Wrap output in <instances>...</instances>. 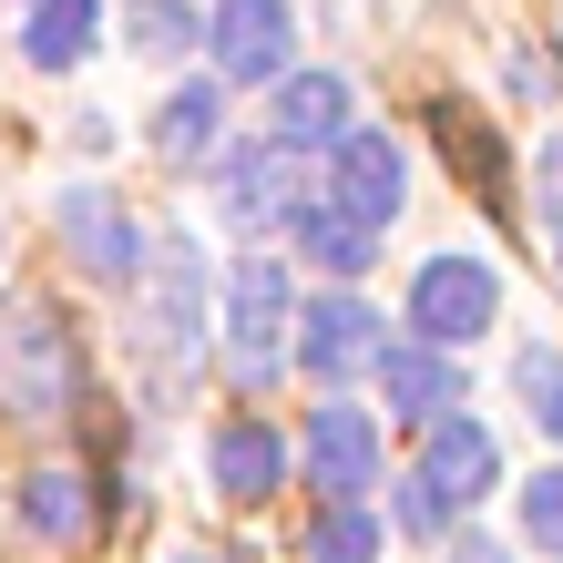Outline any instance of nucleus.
<instances>
[{
  "label": "nucleus",
  "instance_id": "nucleus-9",
  "mask_svg": "<svg viewBox=\"0 0 563 563\" xmlns=\"http://www.w3.org/2000/svg\"><path fill=\"white\" fill-rule=\"evenodd\" d=\"M62 246H73V267L113 277V287L144 267V236H134V216H123L113 185H62Z\"/></svg>",
  "mask_w": 563,
  "mask_h": 563
},
{
  "label": "nucleus",
  "instance_id": "nucleus-22",
  "mask_svg": "<svg viewBox=\"0 0 563 563\" xmlns=\"http://www.w3.org/2000/svg\"><path fill=\"white\" fill-rule=\"evenodd\" d=\"M512 389H522V410L563 441V349H522L512 358Z\"/></svg>",
  "mask_w": 563,
  "mask_h": 563
},
{
  "label": "nucleus",
  "instance_id": "nucleus-15",
  "mask_svg": "<svg viewBox=\"0 0 563 563\" xmlns=\"http://www.w3.org/2000/svg\"><path fill=\"white\" fill-rule=\"evenodd\" d=\"M379 389H389V420H451V358L441 349H379Z\"/></svg>",
  "mask_w": 563,
  "mask_h": 563
},
{
  "label": "nucleus",
  "instance_id": "nucleus-1",
  "mask_svg": "<svg viewBox=\"0 0 563 563\" xmlns=\"http://www.w3.org/2000/svg\"><path fill=\"white\" fill-rule=\"evenodd\" d=\"M206 349H216V339H206V267H195V246H185V236H164V246H154V267H144L134 358H154V389L175 400Z\"/></svg>",
  "mask_w": 563,
  "mask_h": 563
},
{
  "label": "nucleus",
  "instance_id": "nucleus-2",
  "mask_svg": "<svg viewBox=\"0 0 563 563\" xmlns=\"http://www.w3.org/2000/svg\"><path fill=\"white\" fill-rule=\"evenodd\" d=\"M492 482H503V441L482 420H430L420 472L400 482V533H451V512H472Z\"/></svg>",
  "mask_w": 563,
  "mask_h": 563
},
{
  "label": "nucleus",
  "instance_id": "nucleus-6",
  "mask_svg": "<svg viewBox=\"0 0 563 563\" xmlns=\"http://www.w3.org/2000/svg\"><path fill=\"white\" fill-rule=\"evenodd\" d=\"M287 349L308 358V379H358V369H379V349H389V328L369 297H308V308L287 318Z\"/></svg>",
  "mask_w": 563,
  "mask_h": 563
},
{
  "label": "nucleus",
  "instance_id": "nucleus-16",
  "mask_svg": "<svg viewBox=\"0 0 563 563\" xmlns=\"http://www.w3.org/2000/svg\"><path fill=\"white\" fill-rule=\"evenodd\" d=\"M287 225H297V246H308V267H328V277H358V267H369V225H349L328 195H297Z\"/></svg>",
  "mask_w": 563,
  "mask_h": 563
},
{
  "label": "nucleus",
  "instance_id": "nucleus-12",
  "mask_svg": "<svg viewBox=\"0 0 563 563\" xmlns=\"http://www.w3.org/2000/svg\"><path fill=\"white\" fill-rule=\"evenodd\" d=\"M287 185H297V154H287V144H236V154H225V185H216V195H225V216H236V225H267V216L297 206Z\"/></svg>",
  "mask_w": 563,
  "mask_h": 563
},
{
  "label": "nucleus",
  "instance_id": "nucleus-19",
  "mask_svg": "<svg viewBox=\"0 0 563 563\" xmlns=\"http://www.w3.org/2000/svg\"><path fill=\"white\" fill-rule=\"evenodd\" d=\"M430 134L451 144V164H461V175H472L482 195H503V144H492V134H482V123L461 113V103H430Z\"/></svg>",
  "mask_w": 563,
  "mask_h": 563
},
{
  "label": "nucleus",
  "instance_id": "nucleus-4",
  "mask_svg": "<svg viewBox=\"0 0 563 563\" xmlns=\"http://www.w3.org/2000/svg\"><path fill=\"white\" fill-rule=\"evenodd\" d=\"M0 400L11 410H62L73 400V328L52 308H31V297L0 308Z\"/></svg>",
  "mask_w": 563,
  "mask_h": 563
},
{
  "label": "nucleus",
  "instance_id": "nucleus-7",
  "mask_svg": "<svg viewBox=\"0 0 563 563\" xmlns=\"http://www.w3.org/2000/svg\"><path fill=\"white\" fill-rule=\"evenodd\" d=\"M328 206L379 236V225L410 206V154L389 144V134H369V123H349V134H339V195H328Z\"/></svg>",
  "mask_w": 563,
  "mask_h": 563
},
{
  "label": "nucleus",
  "instance_id": "nucleus-23",
  "mask_svg": "<svg viewBox=\"0 0 563 563\" xmlns=\"http://www.w3.org/2000/svg\"><path fill=\"white\" fill-rule=\"evenodd\" d=\"M522 522H533L543 553H563V472H533V482H522Z\"/></svg>",
  "mask_w": 563,
  "mask_h": 563
},
{
  "label": "nucleus",
  "instance_id": "nucleus-5",
  "mask_svg": "<svg viewBox=\"0 0 563 563\" xmlns=\"http://www.w3.org/2000/svg\"><path fill=\"white\" fill-rule=\"evenodd\" d=\"M492 318H503V277H492L482 256H430L410 277V328L430 349H472Z\"/></svg>",
  "mask_w": 563,
  "mask_h": 563
},
{
  "label": "nucleus",
  "instance_id": "nucleus-26",
  "mask_svg": "<svg viewBox=\"0 0 563 563\" xmlns=\"http://www.w3.org/2000/svg\"><path fill=\"white\" fill-rule=\"evenodd\" d=\"M451 563H503V543H482V533H472V543H461Z\"/></svg>",
  "mask_w": 563,
  "mask_h": 563
},
{
  "label": "nucleus",
  "instance_id": "nucleus-20",
  "mask_svg": "<svg viewBox=\"0 0 563 563\" xmlns=\"http://www.w3.org/2000/svg\"><path fill=\"white\" fill-rule=\"evenodd\" d=\"M123 42H134L144 62H175V52H195V42H206V21H195L185 0H134V21H123Z\"/></svg>",
  "mask_w": 563,
  "mask_h": 563
},
{
  "label": "nucleus",
  "instance_id": "nucleus-8",
  "mask_svg": "<svg viewBox=\"0 0 563 563\" xmlns=\"http://www.w3.org/2000/svg\"><path fill=\"white\" fill-rule=\"evenodd\" d=\"M287 42H297L287 0H216V21H206V52H216L225 82H277Z\"/></svg>",
  "mask_w": 563,
  "mask_h": 563
},
{
  "label": "nucleus",
  "instance_id": "nucleus-17",
  "mask_svg": "<svg viewBox=\"0 0 563 563\" xmlns=\"http://www.w3.org/2000/svg\"><path fill=\"white\" fill-rule=\"evenodd\" d=\"M92 21H103L92 0H42V11L21 21V52L42 62V73H73V62L92 52Z\"/></svg>",
  "mask_w": 563,
  "mask_h": 563
},
{
  "label": "nucleus",
  "instance_id": "nucleus-13",
  "mask_svg": "<svg viewBox=\"0 0 563 563\" xmlns=\"http://www.w3.org/2000/svg\"><path fill=\"white\" fill-rule=\"evenodd\" d=\"M349 134V82L339 73H287L277 82V144H339Z\"/></svg>",
  "mask_w": 563,
  "mask_h": 563
},
{
  "label": "nucleus",
  "instance_id": "nucleus-3",
  "mask_svg": "<svg viewBox=\"0 0 563 563\" xmlns=\"http://www.w3.org/2000/svg\"><path fill=\"white\" fill-rule=\"evenodd\" d=\"M287 318H297L287 267H277V256H236V267H225V308H216L206 339L225 349V369L256 389V379H277V369H287Z\"/></svg>",
  "mask_w": 563,
  "mask_h": 563
},
{
  "label": "nucleus",
  "instance_id": "nucleus-18",
  "mask_svg": "<svg viewBox=\"0 0 563 563\" xmlns=\"http://www.w3.org/2000/svg\"><path fill=\"white\" fill-rule=\"evenodd\" d=\"M21 522H31L42 543H82V533H92V492H82L73 472H31V482H21Z\"/></svg>",
  "mask_w": 563,
  "mask_h": 563
},
{
  "label": "nucleus",
  "instance_id": "nucleus-11",
  "mask_svg": "<svg viewBox=\"0 0 563 563\" xmlns=\"http://www.w3.org/2000/svg\"><path fill=\"white\" fill-rule=\"evenodd\" d=\"M206 472H216L225 503H267V492L287 482V441H277L267 420H225L216 441H206Z\"/></svg>",
  "mask_w": 563,
  "mask_h": 563
},
{
  "label": "nucleus",
  "instance_id": "nucleus-14",
  "mask_svg": "<svg viewBox=\"0 0 563 563\" xmlns=\"http://www.w3.org/2000/svg\"><path fill=\"white\" fill-rule=\"evenodd\" d=\"M225 134V82H185V92H164V113H154V154L164 164H206Z\"/></svg>",
  "mask_w": 563,
  "mask_h": 563
},
{
  "label": "nucleus",
  "instance_id": "nucleus-10",
  "mask_svg": "<svg viewBox=\"0 0 563 563\" xmlns=\"http://www.w3.org/2000/svg\"><path fill=\"white\" fill-rule=\"evenodd\" d=\"M308 482L318 492H339V503H358V492L379 482V420H358V410H308Z\"/></svg>",
  "mask_w": 563,
  "mask_h": 563
},
{
  "label": "nucleus",
  "instance_id": "nucleus-24",
  "mask_svg": "<svg viewBox=\"0 0 563 563\" xmlns=\"http://www.w3.org/2000/svg\"><path fill=\"white\" fill-rule=\"evenodd\" d=\"M543 206H563V134L543 144Z\"/></svg>",
  "mask_w": 563,
  "mask_h": 563
},
{
  "label": "nucleus",
  "instance_id": "nucleus-21",
  "mask_svg": "<svg viewBox=\"0 0 563 563\" xmlns=\"http://www.w3.org/2000/svg\"><path fill=\"white\" fill-rule=\"evenodd\" d=\"M369 553H379V512L339 503V512H318V522H308V563H369Z\"/></svg>",
  "mask_w": 563,
  "mask_h": 563
},
{
  "label": "nucleus",
  "instance_id": "nucleus-25",
  "mask_svg": "<svg viewBox=\"0 0 563 563\" xmlns=\"http://www.w3.org/2000/svg\"><path fill=\"white\" fill-rule=\"evenodd\" d=\"M175 563H256V553H225V543H195V553H175Z\"/></svg>",
  "mask_w": 563,
  "mask_h": 563
}]
</instances>
